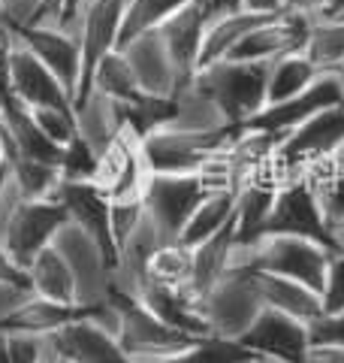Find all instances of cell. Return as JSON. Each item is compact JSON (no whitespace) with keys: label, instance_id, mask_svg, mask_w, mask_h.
<instances>
[{"label":"cell","instance_id":"obj_28","mask_svg":"<svg viewBox=\"0 0 344 363\" xmlns=\"http://www.w3.org/2000/svg\"><path fill=\"white\" fill-rule=\"evenodd\" d=\"M25 276H28L30 294H37V297L55 300V303H79L73 269L55 245L37 255V260L25 269Z\"/></svg>","mask_w":344,"mask_h":363},{"label":"cell","instance_id":"obj_30","mask_svg":"<svg viewBox=\"0 0 344 363\" xmlns=\"http://www.w3.org/2000/svg\"><path fill=\"white\" fill-rule=\"evenodd\" d=\"M323 76L326 73L320 70V67H314L302 52L287 55V58L269 64V104L266 106L284 104V100L305 94V91Z\"/></svg>","mask_w":344,"mask_h":363},{"label":"cell","instance_id":"obj_21","mask_svg":"<svg viewBox=\"0 0 344 363\" xmlns=\"http://www.w3.org/2000/svg\"><path fill=\"white\" fill-rule=\"evenodd\" d=\"M100 306V303H97ZM97 306H79V303H55L28 294L4 321H0V333H28V336H55L64 330L67 324L79 321V318H91Z\"/></svg>","mask_w":344,"mask_h":363},{"label":"cell","instance_id":"obj_52","mask_svg":"<svg viewBox=\"0 0 344 363\" xmlns=\"http://www.w3.org/2000/svg\"><path fill=\"white\" fill-rule=\"evenodd\" d=\"M0 363H13V357H9V351H6V339L0 336Z\"/></svg>","mask_w":344,"mask_h":363},{"label":"cell","instance_id":"obj_56","mask_svg":"<svg viewBox=\"0 0 344 363\" xmlns=\"http://www.w3.org/2000/svg\"><path fill=\"white\" fill-rule=\"evenodd\" d=\"M42 363H57V354H55V348H52V351H49V357H45V360H42Z\"/></svg>","mask_w":344,"mask_h":363},{"label":"cell","instance_id":"obj_27","mask_svg":"<svg viewBox=\"0 0 344 363\" xmlns=\"http://www.w3.org/2000/svg\"><path fill=\"white\" fill-rule=\"evenodd\" d=\"M76 118H79V136H82L97 155L127 128L121 104H115L112 97L100 94L94 88H91L82 100H76Z\"/></svg>","mask_w":344,"mask_h":363},{"label":"cell","instance_id":"obj_31","mask_svg":"<svg viewBox=\"0 0 344 363\" xmlns=\"http://www.w3.org/2000/svg\"><path fill=\"white\" fill-rule=\"evenodd\" d=\"M9 176L18 185V191L28 200H57L64 188V169L57 164H42L33 157H21V155H9L6 157Z\"/></svg>","mask_w":344,"mask_h":363},{"label":"cell","instance_id":"obj_37","mask_svg":"<svg viewBox=\"0 0 344 363\" xmlns=\"http://www.w3.org/2000/svg\"><path fill=\"white\" fill-rule=\"evenodd\" d=\"M188 0H127L121 18V33H118V49H124L127 43H133L142 33L157 30L164 21L178 13Z\"/></svg>","mask_w":344,"mask_h":363},{"label":"cell","instance_id":"obj_46","mask_svg":"<svg viewBox=\"0 0 344 363\" xmlns=\"http://www.w3.org/2000/svg\"><path fill=\"white\" fill-rule=\"evenodd\" d=\"M30 294L28 285H16V281H0V321L16 309V306Z\"/></svg>","mask_w":344,"mask_h":363},{"label":"cell","instance_id":"obj_54","mask_svg":"<svg viewBox=\"0 0 344 363\" xmlns=\"http://www.w3.org/2000/svg\"><path fill=\"white\" fill-rule=\"evenodd\" d=\"M332 161H336V167H338L341 173H344V145H341V149H338L336 155H332Z\"/></svg>","mask_w":344,"mask_h":363},{"label":"cell","instance_id":"obj_2","mask_svg":"<svg viewBox=\"0 0 344 363\" xmlns=\"http://www.w3.org/2000/svg\"><path fill=\"white\" fill-rule=\"evenodd\" d=\"M109 303L115 306V312H118V342L130 354L133 363L169 360L200 339V336H190L166 321H160L139 297H130V294H121L112 288Z\"/></svg>","mask_w":344,"mask_h":363},{"label":"cell","instance_id":"obj_43","mask_svg":"<svg viewBox=\"0 0 344 363\" xmlns=\"http://www.w3.org/2000/svg\"><path fill=\"white\" fill-rule=\"evenodd\" d=\"M311 342H329L344 348V312H323L317 321L308 324Z\"/></svg>","mask_w":344,"mask_h":363},{"label":"cell","instance_id":"obj_57","mask_svg":"<svg viewBox=\"0 0 344 363\" xmlns=\"http://www.w3.org/2000/svg\"><path fill=\"white\" fill-rule=\"evenodd\" d=\"M0 4H4V0H0ZM6 28H4V13H0V33H4Z\"/></svg>","mask_w":344,"mask_h":363},{"label":"cell","instance_id":"obj_35","mask_svg":"<svg viewBox=\"0 0 344 363\" xmlns=\"http://www.w3.org/2000/svg\"><path fill=\"white\" fill-rule=\"evenodd\" d=\"M91 88L100 91V94H106V97H112L115 104H124V106L145 94V91L139 88V82H136L127 58L121 55V49L109 52L106 58L97 64L94 76H91Z\"/></svg>","mask_w":344,"mask_h":363},{"label":"cell","instance_id":"obj_32","mask_svg":"<svg viewBox=\"0 0 344 363\" xmlns=\"http://www.w3.org/2000/svg\"><path fill=\"white\" fill-rule=\"evenodd\" d=\"M302 55L323 73H344V18H311Z\"/></svg>","mask_w":344,"mask_h":363},{"label":"cell","instance_id":"obj_16","mask_svg":"<svg viewBox=\"0 0 344 363\" xmlns=\"http://www.w3.org/2000/svg\"><path fill=\"white\" fill-rule=\"evenodd\" d=\"M57 203L67 209L70 224L82 227L91 240L106 252L112 267H118V242H115L112 233V203L94 182H64Z\"/></svg>","mask_w":344,"mask_h":363},{"label":"cell","instance_id":"obj_48","mask_svg":"<svg viewBox=\"0 0 344 363\" xmlns=\"http://www.w3.org/2000/svg\"><path fill=\"white\" fill-rule=\"evenodd\" d=\"M0 281H16V285H28V276L13 264V260H9V255H6L4 245H0Z\"/></svg>","mask_w":344,"mask_h":363},{"label":"cell","instance_id":"obj_19","mask_svg":"<svg viewBox=\"0 0 344 363\" xmlns=\"http://www.w3.org/2000/svg\"><path fill=\"white\" fill-rule=\"evenodd\" d=\"M157 30H160V37H164L169 58L181 76V88L190 85L200 73V55H202V33H205L202 0H188L178 13H172Z\"/></svg>","mask_w":344,"mask_h":363},{"label":"cell","instance_id":"obj_36","mask_svg":"<svg viewBox=\"0 0 344 363\" xmlns=\"http://www.w3.org/2000/svg\"><path fill=\"white\" fill-rule=\"evenodd\" d=\"M169 128H176V130H224L229 124L221 116V109L190 82L176 94V118L169 121Z\"/></svg>","mask_w":344,"mask_h":363},{"label":"cell","instance_id":"obj_23","mask_svg":"<svg viewBox=\"0 0 344 363\" xmlns=\"http://www.w3.org/2000/svg\"><path fill=\"white\" fill-rule=\"evenodd\" d=\"M257 288H260L263 309L284 312L290 318H299L305 324H311L323 315V297L308 285H302V281L281 279V276H272V272L257 269Z\"/></svg>","mask_w":344,"mask_h":363},{"label":"cell","instance_id":"obj_14","mask_svg":"<svg viewBox=\"0 0 344 363\" xmlns=\"http://www.w3.org/2000/svg\"><path fill=\"white\" fill-rule=\"evenodd\" d=\"M344 145V104L317 112L290 130L278 145V155L287 164L308 169L317 161H326Z\"/></svg>","mask_w":344,"mask_h":363},{"label":"cell","instance_id":"obj_24","mask_svg":"<svg viewBox=\"0 0 344 363\" xmlns=\"http://www.w3.org/2000/svg\"><path fill=\"white\" fill-rule=\"evenodd\" d=\"M308 185L314 188L320 212H323L329 240H332V255L344 252V173L336 167L332 157L317 161L305 169Z\"/></svg>","mask_w":344,"mask_h":363},{"label":"cell","instance_id":"obj_1","mask_svg":"<svg viewBox=\"0 0 344 363\" xmlns=\"http://www.w3.org/2000/svg\"><path fill=\"white\" fill-rule=\"evenodd\" d=\"M193 85L221 109L229 128H242L269 104V64L227 58L202 67Z\"/></svg>","mask_w":344,"mask_h":363},{"label":"cell","instance_id":"obj_11","mask_svg":"<svg viewBox=\"0 0 344 363\" xmlns=\"http://www.w3.org/2000/svg\"><path fill=\"white\" fill-rule=\"evenodd\" d=\"M344 104V73H326L323 79L305 91V94L284 100V104H272L254 116L242 128H254V130H266L275 133L278 140H284L290 130H296L302 121H308L317 112H323L329 106H341Z\"/></svg>","mask_w":344,"mask_h":363},{"label":"cell","instance_id":"obj_25","mask_svg":"<svg viewBox=\"0 0 344 363\" xmlns=\"http://www.w3.org/2000/svg\"><path fill=\"white\" fill-rule=\"evenodd\" d=\"M139 300L160 318V321L178 327V330H185L190 336H212L209 324H205V318H202L200 303L193 300L188 291L164 288V285H154V281H145L142 291H139Z\"/></svg>","mask_w":344,"mask_h":363},{"label":"cell","instance_id":"obj_20","mask_svg":"<svg viewBox=\"0 0 344 363\" xmlns=\"http://www.w3.org/2000/svg\"><path fill=\"white\" fill-rule=\"evenodd\" d=\"M121 55L127 58L136 82H139V88L145 91V94H151V97H176L181 91V76H178L176 64H172V58H169L166 43H164V37H160V30L136 37L133 43L124 45Z\"/></svg>","mask_w":344,"mask_h":363},{"label":"cell","instance_id":"obj_45","mask_svg":"<svg viewBox=\"0 0 344 363\" xmlns=\"http://www.w3.org/2000/svg\"><path fill=\"white\" fill-rule=\"evenodd\" d=\"M9 45H13V33H0V109L9 97H13V76H9Z\"/></svg>","mask_w":344,"mask_h":363},{"label":"cell","instance_id":"obj_33","mask_svg":"<svg viewBox=\"0 0 344 363\" xmlns=\"http://www.w3.org/2000/svg\"><path fill=\"white\" fill-rule=\"evenodd\" d=\"M157 363H275L260 351L242 345L239 339L227 336H200L190 348H185L181 354Z\"/></svg>","mask_w":344,"mask_h":363},{"label":"cell","instance_id":"obj_49","mask_svg":"<svg viewBox=\"0 0 344 363\" xmlns=\"http://www.w3.org/2000/svg\"><path fill=\"white\" fill-rule=\"evenodd\" d=\"M242 9L260 16H278L284 13V0H242Z\"/></svg>","mask_w":344,"mask_h":363},{"label":"cell","instance_id":"obj_22","mask_svg":"<svg viewBox=\"0 0 344 363\" xmlns=\"http://www.w3.org/2000/svg\"><path fill=\"white\" fill-rule=\"evenodd\" d=\"M239 257V236H236V221L212 236L209 242H202L193 248V279H190V297L202 300L217 281H221L229 269L236 267Z\"/></svg>","mask_w":344,"mask_h":363},{"label":"cell","instance_id":"obj_40","mask_svg":"<svg viewBox=\"0 0 344 363\" xmlns=\"http://www.w3.org/2000/svg\"><path fill=\"white\" fill-rule=\"evenodd\" d=\"M0 336L6 339V351L13 363H42L52 351L49 336H28V333H0Z\"/></svg>","mask_w":344,"mask_h":363},{"label":"cell","instance_id":"obj_50","mask_svg":"<svg viewBox=\"0 0 344 363\" xmlns=\"http://www.w3.org/2000/svg\"><path fill=\"white\" fill-rule=\"evenodd\" d=\"M202 6H205V18H212V16H224V13L242 9V0H202Z\"/></svg>","mask_w":344,"mask_h":363},{"label":"cell","instance_id":"obj_51","mask_svg":"<svg viewBox=\"0 0 344 363\" xmlns=\"http://www.w3.org/2000/svg\"><path fill=\"white\" fill-rule=\"evenodd\" d=\"M6 164V136H4V124H0V167Z\"/></svg>","mask_w":344,"mask_h":363},{"label":"cell","instance_id":"obj_53","mask_svg":"<svg viewBox=\"0 0 344 363\" xmlns=\"http://www.w3.org/2000/svg\"><path fill=\"white\" fill-rule=\"evenodd\" d=\"M6 182H9V167L4 164V167H0V194H4V188H6Z\"/></svg>","mask_w":344,"mask_h":363},{"label":"cell","instance_id":"obj_8","mask_svg":"<svg viewBox=\"0 0 344 363\" xmlns=\"http://www.w3.org/2000/svg\"><path fill=\"white\" fill-rule=\"evenodd\" d=\"M55 248L64 255V260L73 269L79 306L106 303L109 294H112V276H115V267L106 257V252L91 240L82 227H76L70 221L61 227V233H57V240H55Z\"/></svg>","mask_w":344,"mask_h":363},{"label":"cell","instance_id":"obj_4","mask_svg":"<svg viewBox=\"0 0 344 363\" xmlns=\"http://www.w3.org/2000/svg\"><path fill=\"white\" fill-rule=\"evenodd\" d=\"M200 309L212 336L239 339L263 309L257 269L245 260H236V267L200 300Z\"/></svg>","mask_w":344,"mask_h":363},{"label":"cell","instance_id":"obj_42","mask_svg":"<svg viewBox=\"0 0 344 363\" xmlns=\"http://www.w3.org/2000/svg\"><path fill=\"white\" fill-rule=\"evenodd\" d=\"M323 312H344V252H336L329 260L326 288H323Z\"/></svg>","mask_w":344,"mask_h":363},{"label":"cell","instance_id":"obj_29","mask_svg":"<svg viewBox=\"0 0 344 363\" xmlns=\"http://www.w3.org/2000/svg\"><path fill=\"white\" fill-rule=\"evenodd\" d=\"M236 209H239L236 191H214V194H209L197 209H193V215L185 224V230H181V236H178V242L188 245V248H197L202 242H209L212 236L227 230V227L236 221Z\"/></svg>","mask_w":344,"mask_h":363},{"label":"cell","instance_id":"obj_47","mask_svg":"<svg viewBox=\"0 0 344 363\" xmlns=\"http://www.w3.org/2000/svg\"><path fill=\"white\" fill-rule=\"evenodd\" d=\"M305 363H344V348L329 345V342H311Z\"/></svg>","mask_w":344,"mask_h":363},{"label":"cell","instance_id":"obj_38","mask_svg":"<svg viewBox=\"0 0 344 363\" xmlns=\"http://www.w3.org/2000/svg\"><path fill=\"white\" fill-rule=\"evenodd\" d=\"M42 133L49 136L55 145L67 149L76 136H79V118H76V106H42L33 109Z\"/></svg>","mask_w":344,"mask_h":363},{"label":"cell","instance_id":"obj_55","mask_svg":"<svg viewBox=\"0 0 344 363\" xmlns=\"http://www.w3.org/2000/svg\"><path fill=\"white\" fill-rule=\"evenodd\" d=\"M329 18H344V0H341V6L336 9V16H329Z\"/></svg>","mask_w":344,"mask_h":363},{"label":"cell","instance_id":"obj_3","mask_svg":"<svg viewBox=\"0 0 344 363\" xmlns=\"http://www.w3.org/2000/svg\"><path fill=\"white\" fill-rule=\"evenodd\" d=\"M236 260H245L260 272L302 281L323 297L332 252L302 236H260L254 245H239Z\"/></svg>","mask_w":344,"mask_h":363},{"label":"cell","instance_id":"obj_15","mask_svg":"<svg viewBox=\"0 0 344 363\" xmlns=\"http://www.w3.org/2000/svg\"><path fill=\"white\" fill-rule=\"evenodd\" d=\"M308 28H311V18L305 16H293V13L269 16L263 25H257L239 43V49L229 55V61L275 64L287 58V55L302 52V45L308 40Z\"/></svg>","mask_w":344,"mask_h":363},{"label":"cell","instance_id":"obj_44","mask_svg":"<svg viewBox=\"0 0 344 363\" xmlns=\"http://www.w3.org/2000/svg\"><path fill=\"white\" fill-rule=\"evenodd\" d=\"M341 0H284V13L305 16V18H329L336 16Z\"/></svg>","mask_w":344,"mask_h":363},{"label":"cell","instance_id":"obj_12","mask_svg":"<svg viewBox=\"0 0 344 363\" xmlns=\"http://www.w3.org/2000/svg\"><path fill=\"white\" fill-rule=\"evenodd\" d=\"M239 342L266 354L275 363H305V354L311 348V330L299 318L275 309H260L254 324L239 336Z\"/></svg>","mask_w":344,"mask_h":363},{"label":"cell","instance_id":"obj_17","mask_svg":"<svg viewBox=\"0 0 344 363\" xmlns=\"http://www.w3.org/2000/svg\"><path fill=\"white\" fill-rule=\"evenodd\" d=\"M9 76H13V94L30 109L42 106H76L73 94L64 88L49 67H45L30 49L13 40L9 45Z\"/></svg>","mask_w":344,"mask_h":363},{"label":"cell","instance_id":"obj_13","mask_svg":"<svg viewBox=\"0 0 344 363\" xmlns=\"http://www.w3.org/2000/svg\"><path fill=\"white\" fill-rule=\"evenodd\" d=\"M9 33H13L16 43L30 49L57 79H61L64 88L73 94V104H76L79 85H82V43H79L76 33L64 30V28H49V25H30V28H18V30H9Z\"/></svg>","mask_w":344,"mask_h":363},{"label":"cell","instance_id":"obj_34","mask_svg":"<svg viewBox=\"0 0 344 363\" xmlns=\"http://www.w3.org/2000/svg\"><path fill=\"white\" fill-rule=\"evenodd\" d=\"M190 279H193V248L181 242H160L151 260H148L145 281L190 294Z\"/></svg>","mask_w":344,"mask_h":363},{"label":"cell","instance_id":"obj_58","mask_svg":"<svg viewBox=\"0 0 344 363\" xmlns=\"http://www.w3.org/2000/svg\"><path fill=\"white\" fill-rule=\"evenodd\" d=\"M57 363H70V360H61V357H57Z\"/></svg>","mask_w":344,"mask_h":363},{"label":"cell","instance_id":"obj_41","mask_svg":"<svg viewBox=\"0 0 344 363\" xmlns=\"http://www.w3.org/2000/svg\"><path fill=\"white\" fill-rule=\"evenodd\" d=\"M142 218H145V203H112V233L118 248L142 224Z\"/></svg>","mask_w":344,"mask_h":363},{"label":"cell","instance_id":"obj_9","mask_svg":"<svg viewBox=\"0 0 344 363\" xmlns=\"http://www.w3.org/2000/svg\"><path fill=\"white\" fill-rule=\"evenodd\" d=\"M67 221H70L67 209L57 200H25L4 236V248L9 260L25 272L40 252L55 245L57 233H61Z\"/></svg>","mask_w":344,"mask_h":363},{"label":"cell","instance_id":"obj_39","mask_svg":"<svg viewBox=\"0 0 344 363\" xmlns=\"http://www.w3.org/2000/svg\"><path fill=\"white\" fill-rule=\"evenodd\" d=\"M61 169H64L67 182H91L94 179V169H97V152L91 149L82 136H76V140L64 149Z\"/></svg>","mask_w":344,"mask_h":363},{"label":"cell","instance_id":"obj_26","mask_svg":"<svg viewBox=\"0 0 344 363\" xmlns=\"http://www.w3.org/2000/svg\"><path fill=\"white\" fill-rule=\"evenodd\" d=\"M269 16L260 13H248V9H236V13H224V16H212L205 18V33H202V55H200V70L209 64L227 61L229 55L239 49L251 30L263 25Z\"/></svg>","mask_w":344,"mask_h":363},{"label":"cell","instance_id":"obj_7","mask_svg":"<svg viewBox=\"0 0 344 363\" xmlns=\"http://www.w3.org/2000/svg\"><path fill=\"white\" fill-rule=\"evenodd\" d=\"M209 194L212 191L197 173H154L145 191V212L166 242H178L193 209Z\"/></svg>","mask_w":344,"mask_h":363},{"label":"cell","instance_id":"obj_6","mask_svg":"<svg viewBox=\"0 0 344 363\" xmlns=\"http://www.w3.org/2000/svg\"><path fill=\"white\" fill-rule=\"evenodd\" d=\"M151 179L154 169L145 157L142 136L133 128H124L97 155V169L91 182L109 197V203H145Z\"/></svg>","mask_w":344,"mask_h":363},{"label":"cell","instance_id":"obj_18","mask_svg":"<svg viewBox=\"0 0 344 363\" xmlns=\"http://www.w3.org/2000/svg\"><path fill=\"white\" fill-rule=\"evenodd\" d=\"M94 315L79 318V321L67 324L64 330L49 336L55 354L70 363H133L127 351L121 348L118 336L109 327L97 324Z\"/></svg>","mask_w":344,"mask_h":363},{"label":"cell","instance_id":"obj_5","mask_svg":"<svg viewBox=\"0 0 344 363\" xmlns=\"http://www.w3.org/2000/svg\"><path fill=\"white\" fill-rule=\"evenodd\" d=\"M239 128L224 130H176L164 128L142 140L145 157L154 173H200L205 164L229 152Z\"/></svg>","mask_w":344,"mask_h":363},{"label":"cell","instance_id":"obj_10","mask_svg":"<svg viewBox=\"0 0 344 363\" xmlns=\"http://www.w3.org/2000/svg\"><path fill=\"white\" fill-rule=\"evenodd\" d=\"M263 236H302V240H311L326 245L332 252V240L323 221V212H320V203L314 188L308 185V179L290 182L284 185L278 194H275L272 212L263 227Z\"/></svg>","mask_w":344,"mask_h":363}]
</instances>
